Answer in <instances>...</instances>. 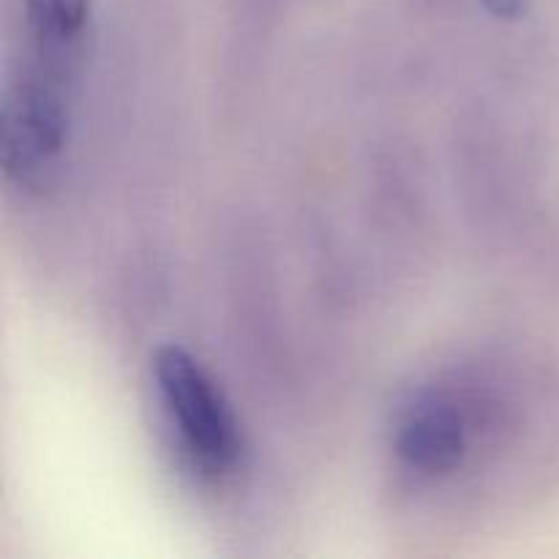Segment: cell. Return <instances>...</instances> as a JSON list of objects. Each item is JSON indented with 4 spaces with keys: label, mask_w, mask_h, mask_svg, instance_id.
I'll return each mask as SVG.
<instances>
[{
    "label": "cell",
    "mask_w": 559,
    "mask_h": 559,
    "mask_svg": "<svg viewBox=\"0 0 559 559\" xmlns=\"http://www.w3.org/2000/svg\"><path fill=\"white\" fill-rule=\"evenodd\" d=\"M153 377L191 464L205 478L235 473L243 456L240 426L200 360L180 344H162L153 355Z\"/></svg>",
    "instance_id": "obj_1"
},
{
    "label": "cell",
    "mask_w": 559,
    "mask_h": 559,
    "mask_svg": "<svg viewBox=\"0 0 559 559\" xmlns=\"http://www.w3.org/2000/svg\"><path fill=\"white\" fill-rule=\"evenodd\" d=\"M71 82L25 63L5 85L0 109V162L9 178L33 183L69 140Z\"/></svg>",
    "instance_id": "obj_2"
},
{
    "label": "cell",
    "mask_w": 559,
    "mask_h": 559,
    "mask_svg": "<svg viewBox=\"0 0 559 559\" xmlns=\"http://www.w3.org/2000/svg\"><path fill=\"white\" fill-rule=\"evenodd\" d=\"M393 448L413 473L426 478L456 473L469 448L467 413L451 393H420L399 415Z\"/></svg>",
    "instance_id": "obj_3"
},
{
    "label": "cell",
    "mask_w": 559,
    "mask_h": 559,
    "mask_svg": "<svg viewBox=\"0 0 559 559\" xmlns=\"http://www.w3.org/2000/svg\"><path fill=\"white\" fill-rule=\"evenodd\" d=\"M25 3L31 58L44 66L80 74L91 36V0H22Z\"/></svg>",
    "instance_id": "obj_4"
},
{
    "label": "cell",
    "mask_w": 559,
    "mask_h": 559,
    "mask_svg": "<svg viewBox=\"0 0 559 559\" xmlns=\"http://www.w3.org/2000/svg\"><path fill=\"white\" fill-rule=\"evenodd\" d=\"M484 5L500 20H519L527 9V0H484Z\"/></svg>",
    "instance_id": "obj_5"
}]
</instances>
